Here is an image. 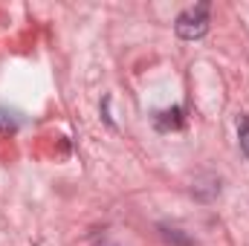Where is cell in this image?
Here are the masks:
<instances>
[{"mask_svg":"<svg viewBox=\"0 0 249 246\" xmlns=\"http://www.w3.org/2000/svg\"><path fill=\"white\" fill-rule=\"evenodd\" d=\"M174 29H177V35H180L183 41L203 38V35H206V29H209V3H197V6L186 9V12L177 18Z\"/></svg>","mask_w":249,"mask_h":246,"instance_id":"6da1fadb","label":"cell"},{"mask_svg":"<svg viewBox=\"0 0 249 246\" xmlns=\"http://www.w3.org/2000/svg\"><path fill=\"white\" fill-rule=\"evenodd\" d=\"M241 151L249 157V119L241 116Z\"/></svg>","mask_w":249,"mask_h":246,"instance_id":"7a4b0ae2","label":"cell"}]
</instances>
